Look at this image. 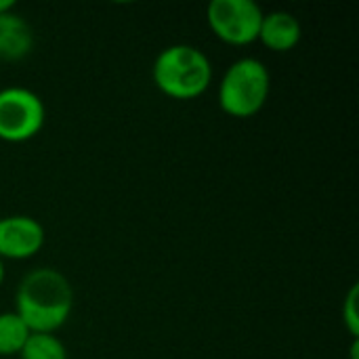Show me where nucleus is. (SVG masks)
Segmentation results:
<instances>
[{"instance_id":"f257e3e1","label":"nucleus","mask_w":359,"mask_h":359,"mask_svg":"<svg viewBox=\"0 0 359 359\" xmlns=\"http://www.w3.org/2000/svg\"><path fill=\"white\" fill-rule=\"evenodd\" d=\"M74 311V288L69 280L53 267L25 273L15 292V313L32 332L55 334Z\"/></svg>"},{"instance_id":"f03ea898","label":"nucleus","mask_w":359,"mask_h":359,"mask_svg":"<svg viewBox=\"0 0 359 359\" xmlns=\"http://www.w3.org/2000/svg\"><path fill=\"white\" fill-rule=\"evenodd\" d=\"M151 78L162 95L175 101H191L212 84V63L194 44H170L156 57Z\"/></svg>"},{"instance_id":"7ed1b4c3","label":"nucleus","mask_w":359,"mask_h":359,"mask_svg":"<svg viewBox=\"0 0 359 359\" xmlns=\"http://www.w3.org/2000/svg\"><path fill=\"white\" fill-rule=\"evenodd\" d=\"M271 93V74L257 57H242L233 61L217 88L219 107L231 118L257 116Z\"/></svg>"},{"instance_id":"20e7f679","label":"nucleus","mask_w":359,"mask_h":359,"mask_svg":"<svg viewBox=\"0 0 359 359\" xmlns=\"http://www.w3.org/2000/svg\"><path fill=\"white\" fill-rule=\"evenodd\" d=\"M46 122V107L38 93L25 86L0 90V141L25 143L40 135Z\"/></svg>"},{"instance_id":"39448f33","label":"nucleus","mask_w":359,"mask_h":359,"mask_svg":"<svg viewBox=\"0 0 359 359\" xmlns=\"http://www.w3.org/2000/svg\"><path fill=\"white\" fill-rule=\"evenodd\" d=\"M206 19L221 42L229 46H248L259 40L263 8L252 0H212Z\"/></svg>"},{"instance_id":"423d86ee","label":"nucleus","mask_w":359,"mask_h":359,"mask_svg":"<svg viewBox=\"0 0 359 359\" xmlns=\"http://www.w3.org/2000/svg\"><path fill=\"white\" fill-rule=\"evenodd\" d=\"M46 242L44 227L29 215H11L0 219V259L27 261L34 259Z\"/></svg>"},{"instance_id":"0eeeda50","label":"nucleus","mask_w":359,"mask_h":359,"mask_svg":"<svg viewBox=\"0 0 359 359\" xmlns=\"http://www.w3.org/2000/svg\"><path fill=\"white\" fill-rule=\"evenodd\" d=\"M303 36L301 21L288 13V11H271L263 13L261 29H259V42L276 53H288L292 50Z\"/></svg>"},{"instance_id":"6e6552de","label":"nucleus","mask_w":359,"mask_h":359,"mask_svg":"<svg viewBox=\"0 0 359 359\" xmlns=\"http://www.w3.org/2000/svg\"><path fill=\"white\" fill-rule=\"evenodd\" d=\"M34 48L32 25L15 11L0 15V59L19 61Z\"/></svg>"},{"instance_id":"1a4fd4ad","label":"nucleus","mask_w":359,"mask_h":359,"mask_svg":"<svg viewBox=\"0 0 359 359\" xmlns=\"http://www.w3.org/2000/svg\"><path fill=\"white\" fill-rule=\"evenodd\" d=\"M29 334L32 330L15 311H2L0 313V358L19 355Z\"/></svg>"},{"instance_id":"9d476101","label":"nucleus","mask_w":359,"mask_h":359,"mask_svg":"<svg viewBox=\"0 0 359 359\" xmlns=\"http://www.w3.org/2000/svg\"><path fill=\"white\" fill-rule=\"evenodd\" d=\"M19 355L21 359H67V349L57 334L32 332Z\"/></svg>"},{"instance_id":"9b49d317","label":"nucleus","mask_w":359,"mask_h":359,"mask_svg":"<svg viewBox=\"0 0 359 359\" xmlns=\"http://www.w3.org/2000/svg\"><path fill=\"white\" fill-rule=\"evenodd\" d=\"M358 299L359 288L358 284H353L343 301V324L347 328V332L351 334V339L359 337V313H358Z\"/></svg>"},{"instance_id":"f8f14e48","label":"nucleus","mask_w":359,"mask_h":359,"mask_svg":"<svg viewBox=\"0 0 359 359\" xmlns=\"http://www.w3.org/2000/svg\"><path fill=\"white\" fill-rule=\"evenodd\" d=\"M15 8H17V4L13 0H0V15L8 13V11H15Z\"/></svg>"},{"instance_id":"ddd939ff","label":"nucleus","mask_w":359,"mask_h":359,"mask_svg":"<svg viewBox=\"0 0 359 359\" xmlns=\"http://www.w3.org/2000/svg\"><path fill=\"white\" fill-rule=\"evenodd\" d=\"M4 278H6V269H4V261L0 259V286H2V282H4Z\"/></svg>"}]
</instances>
